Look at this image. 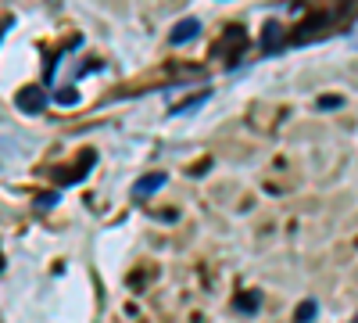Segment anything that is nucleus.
<instances>
[{"label":"nucleus","instance_id":"obj_1","mask_svg":"<svg viewBox=\"0 0 358 323\" xmlns=\"http://www.w3.org/2000/svg\"><path fill=\"white\" fill-rule=\"evenodd\" d=\"M15 104L25 115H40L47 108V90H43V86H36V83H29V86H22V90L15 94Z\"/></svg>","mask_w":358,"mask_h":323},{"label":"nucleus","instance_id":"obj_2","mask_svg":"<svg viewBox=\"0 0 358 323\" xmlns=\"http://www.w3.org/2000/svg\"><path fill=\"white\" fill-rule=\"evenodd\" d=\"M283 40H287V25L265 22V29H262V54H280Z\"/></svg>","mask_w":358,"mask_h":323},{"label":"nucleus","instance_id":"obj_3","mask_svg":"<svg viewBox=\"0 0 358 323\" xmlns=\"http://www.w3.org/2000/svg\"><path fill=\"white\" fill-rule=\"evenodd\" d=\"M197 36H201V18H183V22H179L172 33H169V43H172V47H187V43L197 40Z\"/></svg>","mask_w":358,"mask_h":323},{"label":"nucleus","instance_id":"obj_4","mask_svg":"<svg viewBox=\"0 0 358 323\" xmlns=\"http://www.w3.org/2000/svg\"><path fill=\"white\" fill-rule=\"evenodd\" d=\"M165 184H169L165 172H147V176H140V180L133 184V198H151V194L162 191Z\"/></svg>","mask_w":358,"mask_h":323},{"label":"nucleus","instance_id":"obj_5","mask_svg":"<svg viewBox=\"0 0 358 323\" xmlns=\"http://www.w3.org/2000/svg\"><path fill=\"white\" fill-rule=\"evenodd\" d=\"M233 309L241 316H255L262 309V295H258V291H241V295L233 298Z\"/></svg>","mask_w":358,"mask_h":323},{"label":"nucleus","instance_id":"obj_6","mask_svg":"<svg viewBox=\"0 0 358 323\" xmlns=\"http://www.w3.org/2000/svg\"><path fill=\"white\" fill-rule=\"evenodd\" d=\"M204 101H208V90L194 94V97H190V101H183V104H176V108H172V115H190V111H197Z\"/></svg>","mask_w":358,"mask_h":323},{"label":"nucleus","instance_id":"obj_7","mask_svg":"<svg viewBox=\"0 0 358 323\" xmlns=\"http://www.w3.org/2000/svg\"><path fill=\"white\" fill-rule=\"evenodd\" d=\"M315 312H319V305L308 298V302L297 305V316H294V319H297V323H312V319H315Z\"/></svg>","mask_w":358,"mask_h":323},{"label":"nucleus","instance_id":"obj_8","mask_svg":"<svg viewBox=\"0 0 358 323\" xmlns=\"http://www.w3.org/2000/svg\"><path fill=\"white\" fill-rule=\"evenodd\" d=\"M341 104H344V97H337V94H326V97H319V108H322V111L341 108Z\"/></svg>","mask_w":358,"mask_h":323},{"label":"nucleus","instance_id":"obj_9","mask_svg":"<svg viewBox=\"0 0 358 323\" xmlns=\"http://www.w3.org/2000/svg\"><path fill=\"white\" fill-rule=\"evenodd\" d=\"M76 101H79L76 90H57V104H76Z\"/></svg>","mask_w":358,"mask_h":323},{"label":"nucleus","instance_id":"obj_10","mask_svg":"<svg viewBox=\"0 0 358 323\" xmlns=\"http://www.w3.org/2000/svg\"><path fill=\"white\" fill-rule=\"evenodd\" d=\"M54 201H57V194H40V209H50Z\"/></svg>","mask_w":358,"mask_h":323},{"label":"nucleus","instance_id":"obj_11","mask_svg":"<svg viewBox=\"0 0 358 323\" xmlns=\"http://www.w3.org/2000/svg\"><path fill=\"white\" fill-rule=\"evenodd\" d=\"M11 25H15V18H4V22H0V40L8 36V29H11Z\"/></svg>","mask_w":358,"mask_h":323},{"label":"nucleus","instance_id":"obj_12","mask_svg":"<svg viewBox=\"0 0 358 323\" xmlns=\"http://www.w3.org/2000/svg\"><path fill=\"white\" fill-rule=\"evenodd\" d=\"M351 47H358V33H355V36H351Z\"/></svg>","mask_w":358,"mask_h":323}]
</instances>
